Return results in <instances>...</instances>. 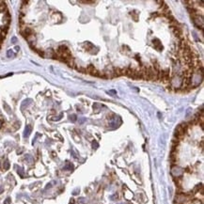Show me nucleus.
Listing matches in <instances>:
<instances>
[{
    "label": "nucleus",
    "instance_id": "obj_26",
    "mask_svg": "<svg viewBox=\"0 0 204 204\" xmlns=\"http://www.w3.org/2000/svg\"><path fill=\"white\" fill-rule=\"evenodd\" d=\"M19 46H16V47H15V50H16V51H19Z\"/></svg>",
    "mask_w": 204,
    "mask_h": 204
},
{
    "label": "nucleus",
    "instance_id": "obj_14",
    "mask_svg": "<svg viewBox=\"0 0 204 204\" xmlns=\"http://www.w3.org/2000/svg\"><path fill=\"white\" fill-rule=\"evenodd\" d=\"M73 169V166L71 163H68L65 166V167H64V169H68V170H71Z\"/></svg>",
    "mask_w": 204,
    "mask_h": 204
},
{
    "label": "nucleus",
    "instance_id": "obj_13",
    "mask_svg": "<svg viewBox=\"0 0 204 204\" xmlns=\"http://www.w3.org/2000/svg\"><path fill=\"white\" fill-rule=\"evenodd\" d=\"M3 167H4L5 170H8L10 169V162L8 160H6L4 162V164H3Z\"/></svg>",
    "mask_w": 204,
    "mask_h": 204
},
{
    "label": "nucleus",
    "instance_id": "obj_18",
    "mask_svg": "<svg viewBox=\"0 0 204 204\" xmlns=\"http://www.w3.org/2000/svg\"><path fill=\"white\" fill-rule=\"evenodd\" d=\"M92 147H93L94 149H97L98 147H99V145H98V143L96 142V141H93L92 142Z\"/></svg>",
    "mask_w": 204,
    "mask_h": 204
},
{
    "label": "nucleus",
    "instance_id": "obj_17",
    "mask_svg": "<svg viewBox=\"0 0 204 204\" xmlns=\"http://www.w3.org/2000/svg\"><path fill=\"white\" fill-rule=\"evenodd\" d=\"M70 118H71V120L73 121V122H74V121H76V120H77V118H76L75 115H71Z\"/></svg>",
    "mask_w": 204,
    "mask_h": 204
},
{
    "label": "nucleus",
    "instance_id": "obj_7",
    "mask_svg": "<svg viewBox=\"0 0 204 204\" xmlns=\"http://www.w3.org/2000/svg\"><path fill=\"white\" fill-rule=\"evenodd\" d=\"M22 35H23L26 39H27V38H29L30 36L33 35V31H32L31 28L26 27V28L24 29V31H22Z\"/></svg>",
    "mask_w": 204,
    "mask_h": 204
},
{
    "label": "nucleus",
    "instance_id": "obj_16",
    "mask_svg": "<svg viewBox=\"0 0 204 204\" xmlns=\"http://www.w3.org/2000/svg\"><path fill=\"white\" fill-rule=\"evenodd\" d=\"M7 56H8V58H12V56H13V52L12 50H9V51L7 52Z\"/></svg>",
    "mask_w": 204,
    "mask_h": 204
},
{
    "label": "nucleus",
    "instance_id": "obj_8",
    "mask_svg": "<svg viewBox=\"0 0 204 204\" xmlns=\"http://www.w3.org/2000/svg\"><path fill=\"white\" fill-rule=\"evenodd\" d=\"M171 30H172V32L176 37H181V35L182 34L180 27H171Z\"/></svg>",
    "mask_w": 204,
    "mask_h": 204
},
{
    "label": "nucleus",
    "instance_id": "obj_12",
    "mask_svg": "<svg viewBox=\"0 0 204 204\" xmlns=\"http://www.w3.org/2000/svg\"><path fill=\"white\" fill-rule=\"evenodd\" d=\"M6 10H7V6H6V4H5V2L0 1V12H5Z\"/></svg>",
    "mask_w": 204,
    "mask_h": 204
},
{
    "label": "nucleus",
    "instance_id": "obj_10",
    "mask_svg": "<svg viewBox=\"0 0 204 204\" xmlns=\"http://www.w3.org/2000/svg\"><path fill=\"white\" fill-rule=\"evenodd\" d=\"M114 76H121V70L120 68H114Z\"/></svg>",
    "mask_w": 204,
    "mask_h": 204
},
{
    "label": "nucleus",
    "instance_id": "obj_15",
    "mask_svg": "<svg viewBox=\"0 0 204 204\" xmlns=\"http://www.w3.org/2000/svg\"><path fill=\"white\" fill-rule=\"evenodd\" d=\"M17 169H18V174H19L21 177H24V170L22 167H17Z\"/></svg>",
    "mask_w": 204,
    "mask_h": 204
},
{
    "label": "nucleus",
    "instance_id": "obj_27",
    "mask_svg": "<svg viewBox=\"0 0 204 204\" xmlns=\"http://www.w3.org/2000/svg\"><path fill=\"white\" fill-rule=\"evenodd\" d=\"M2 192H3V188L0 187V193H2Z\"/></svg>",
    "mask_w": 204,
    "mask_h": 204
},
{
    "label": "nucleus",
    "instance_id": "obj_20",
    "mask_svg": "<svg viewBox=\"0 0 204 204\" xmlns=\"http://www.w3.org/2000/svg\"><path fill=\"white\" fill-rule=\"evenodd\" d=\"M4 204H10V198L6 199V200L4 201Z\"/></svg>",
    "mask_w": 204,
    "mask_h": 204
},
{
    "label": "nucleus",
    "instance_id": "obj_21",
    "mask_svg": "<svg viewBox=\"0 0 204 204\" xmlns=\"http://www.w3.org/2000/svg\"><path fill=\"white\" fill-rule=\"evenodd\" d=\"M84 201H85V199H80L79 200H78V202H79V204H84V203H85Z\"/></svg>",
    "mask_w": 204,
    "mask_h": 204
},
{
    "label": "nucleus",
    "instance_id": "obj_22",
    "mask_svg": "<svg viewBox=\"0 0 204 204\" xmlns=\"http://www.w3.org/2000/svg\"><path fill=\"white\" fill-rule=\"evenodd\" d=\"M108 93H111V94H114V95H117V91L116 90H110Z\"/></svg>",
    "mask_w": 204,
    "mask_h": 204
},
{
    "label": "nucleus",
    "instance_id": "obj_4",
    "mask_svg": "<svg viewBox=\"0 0 204 204\" xmlns=\"http://www.w3.org/2000/svg\"><path fill=\"white\" fill-rule=\"evenodd\" d=\"M187 200V198L185 195H178L175 198V204H184V202Z\"/></svg>",
    "mask_w": 204,
    "mask_h": 204
},
{
    "label": "nucleus",
    "instance_id": "obj_6",
    "mask_svg": "<svg viewBox=\"0 0 204 204\" xmlns=\"http://www.w3.org/2000/svg\"><path fill=\"white\" fill-rule=\"evenodd\" d=\"M152 44H153V46H154V48L156 50H158V51H162L163 50V45L161 44V41L158 40V39H154V40L152 41Z\"/></svg>",
    "mask_w": 204,
    "mask_h": 204
},
{
    "label": "nucleus",
    "instance_id": "obj_28",
    "mask_svg": "<svg viewBox=\"0 0 204 204\" xmlns=\"http://www.w3.org/2000/svg\"><path fill=\"white\" fill-rule=\"evenodd\" d=\"M1 124H3V120H0V126H1Z\"/></svg>",
    "mask_w": 204,
    "mask_h": 204
},
{
    "label": "nucleus",
    "instance_id": "obj_1",
    "mask_svg": "<svg viewBox=\"0 0 204 204\" xmlns=\"http://www.w3.org/2000/svg\"><path fill=\"white\" fill-rule=\"evenodd\" d=\"M186 129H187V124L186 123L180 124L176 128V131H175V135H176L178 138H182V137H184L185 132H186Z\"/></svg>",
    "mask_w": 204,
    "mask_h": 204
},
{
    "label": "nucleus",
    "instance_id": "obj_2",
    "mask_svg": "<svg viewBox=\"0 0 204 204\" xmlns=\"http://www.w3.org/2000/svg\"><path fill=\"white\" fill-rule=\"evenodd\" d=\"M192 18H193V22H194L196 26L200 27L202 29L203 28V17L201 15L199 16V14H193Z\"/></svg>",
    "mask_w": 204,
    "mask_h": 204
},
{
    "label": "nucleus",
    "instance_id": "obj_23",
    "mask_svg": "<svg viewBox=\"0 0 204 204\" xmlns=\"http://www.w3.org/2000/svg\"><path fill=\"white\" fill-rule=\"evenodd\" d=\"M118 198H119V196H118L117 194H115V196H112V197H111V199H118Z\"/></svg>",
    "mask_w": 204,
    "mask_h": 204
},
{
    "label": "nucleus",
    "instance_id": "obj_19",
    "mask_svg": "<svg viewBox=\"0 0 204 204\" xmlns=\"http://www.w3.org/2000/svg\"><path fill=\"white\" fill-rule=\"evenodd\" d=\"M82 3H85V4H93L95 3L94 1H81Z\"/></svg>",
    "mask_w": 204,
    "mask_h": 204
},
{
    "label": "nucleus",
    "instance_id": "obj_3",
    "mask_svg": "<svg viewBox=\"0 0 204 204\" xmlns=\"http://www.w3.org/2000/svg\"><path fill=\"white\" fill-rule=\"evenodd\" d=\"M87 73H89V74H91V75H93V76H99L100 75V73L99 71L96 70V68L93 66V65H88L87 68Z\"/></svg>",
    "mask_w": 204,
    "mask_h": 204
},
{
    "label": "nucleus",
    "instance_id": "obj_9",
    "mask_svg": "<svg viewBox=\"0 0 204 204\" xmlns=\"http://www.w3.org/2000/svg\"><path fill=\"white\" fill-rule=\"evenodd\" d=\"M32 131V127L30 125H27L26 128H24V137H28L31 134Z\"/></svg>",
    "mask_w": 204,
    "mask_h": 204
},
{
    "label": "nucleus",
    "instance_id": "obj_24",
    "mask_svg": "<svg viewBox=\"0 0 204 204\" xmlns=\"http://www.w3.org/2000/svg\"><path fill=\"white\" fill-rule=\"evenodd\" d=\"M17 41V39L15 38V37H13L12 39V44H15V41Z\"/></svg>",
    "mask_w": 204,
    "mask_h": 204
},
{
    "label": "nucleus",
    "instance_id": "obj_5",
    "mask_svg": "<svg viewBox=\"0 0 204 204\" xmlns=\"http://www.w3.org/2000/svg\"><path fill=\"white\" fill-rule=\"evenodd\" d=\"M171 173H172L174 177L178 178L182 174V169L179 167H172V169H171Z\"/></svg>",
    "mask_w": 204,
    "mask_h": 204
},
{
    "label": "nucleus",
    "instance_id": "obj_11",
    "mask_svg": "<svg viewBox=\"0 0 204 204\" xmlns=\"http://www.w3.org/2000/svg\"><path fill=\"white\" fill-rule=\"evenodd\" d=\"M4 24H6L7 26H8V24H10V13L9 12H7L6 13V15L4 16Z\"/></svg>",
    "mask_w": 204,
    "mask_h": 204
},
{
    "label": "nucleus",
    "instance_id": "obj_25",
    "mask_svg": "<svg viewBox=\"0 0 204 204\" xmlns=\"http://www.w3.org/2000/svg\"><path fill=\"white\" fill-rule=\"evenodd\" d=\"M78 192H79V190H78V189H77V190H75V191H74V192H73V195H76Z\"/></svg>",
    "mask_w": 204,
    "mask_h": 204
}]
</instances>
